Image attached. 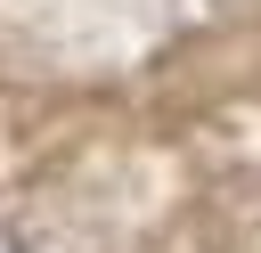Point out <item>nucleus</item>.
Masks as SVG:
<instances>
[{
	"label": "nucleus",
	"instance_id": "nucleus-1",
	"mask_svg": "<svg viewBox=\"0 0 261 253\" xmlns=\"http://www.w3.org/2000/svg\"><path fill=\"white\" fill-rule=\"evenodd\" d=\"M0 253H24V245H16V237H0Z\"/></svg>",
	"mask_w": 261,
	"mask_h": 253
}]
</instances>
